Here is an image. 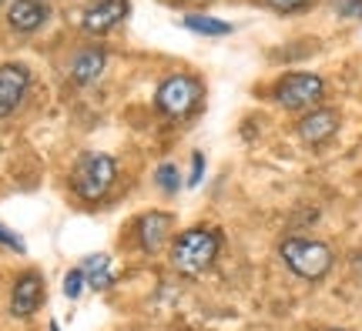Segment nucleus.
I'll list each match as a JSON object with an SVG mask.
<instances>
[{
  "mask_svg": "<svg viewBox=\"0 0 362 331\" xmlns=\"http://www.w3.org/2000/svg\"><path fill=\"white\" fill-rule=\"evenodd\" d=\"M221 234L215 228H188L171 241V267L185 278H198L218 261Z\"/></svg>",
  "mask_w": 362,
  "mask_h": 331,
  "instance_id": "obj_1",
  "label": "nucleus"
},
{
  "mask_svg": "<svg viewBox=\"0 0 362 331\" xmlns=\"http://www.w3.org/2000/svg\"><path fill=\"white\" fill-rule=\"evenodd\" d=\"M279 258L282 265L302 281H322L332 265H336V255L332 248L319 238H305V234H292L279 244Z\"/></svg>",
  "mask_w": 362,
  "mask_h": 331,
  "instance_id": "obj_2",
  "label": "nucleus"
},
{
  "mask_svg": "<svg viewBox=\"0 0 362 331\" xmlns=\"http://www.w3.org/2000/svg\"><path fill=\"white\" fill-rule=\"evenodd\" d=\"M325 80L319 74H312V71H292V74H285L275 80V88H272V97L275 104L282 107V111H292V114H305L312 107H319L325 101Z\"/></svg>",
  "mask_w": 362,
  "mask_h": 331,
  "instance_id": "obj_3",
  "label": "nucleus"
},
{
  "mask_svg": "<svg viewBox=\"0 0 362 331\" xmlns=\"http://www.w3.org/2000/svg\"><path fill=\"white\" fill-rule=\"evenodd\" d=\"M115 181H117V161L101 151L81 154L78 164H74V174H71L74 194L84 198V201H101L104 194L115 188Z\"/></svg>",
  "mask_w": 362,
  "mask_h": 331,
  "instance_id": "obj_4",
  "label": "nucleus"
},
{
  "mask_svg": "<svg viewBox=\"0 0 362 331\" xmlns=\"http://www.w3.org/2000/svg\"><path fill=\"white\" fill-rule=\"evenodd\" d=\"M202 97H205V88L194 74H171L158 84L155 107L171 121H181L202 104Z\"/></svg>",
  "mask_w": 362,
  "mask_h": 331,
  "instance_id": "obj_5",
  "label": "nucleus"
},
{
  "mask_svg": "<svg viewBox=\"0 0 362 331\" xmlns=\"http://www.w3.org/2000/svg\"><path fill=\"white\" fill-rule=\"evenodd\" d=\"M342 128V117H339L336 107H312L305 114L298 117L296 124V138L305 140V144H325V140H332Z\"/></svg>",
  "mask_w": 362,
  "mask_h": 331,
  "instance_id": "obj_6",
  "label": "nucleus"
},
{
  "mask_svg": "<svg viewBox=\"0 0 362 331\" xmlns=\"http://www.w3.org/2000/svg\"><path fill=\"white\" fill-rule=\"evenodd\" d=\"M128 7H131V0H94V4L84 7V13H81L84 34L104 37L107 30H115V27L128 17Z\"/></svg>",
  "mask_w": 362,
  "mask_h": 331,
  "instance_id": "obj_7",
  "label": "nucleus"
},
{
  "mask_svg": "<svg viewBox=\"0 0 362 331\" xmlns=\"http://www.w3.org/2000/svg\"><path fill=\"white\" fill-rule=\"evenodd\" d=\"M30 71L24 64H0V121L13 114V107L27 97Z\"/></svg>",
  "mask_w": 362,
  "mask_h": 331,
  "instance_id": "obj_8",
  "label": "nucleus"
},
{
  "mask_svg": "<svg viewBox=\"0 0 362 331\" xmlns=\"http://www.w3.org/2000/svg\"><path fill=\"white\" fill-rule=\"evenodd\" d=\"M40 305H44V278H40L37 271H24L21 278L13 281L11 315L13 318H30Z\"/></svg>",
  "mask_w": 362,
  "mask_h": 331,
  "instance_id": "obj_9",
  "label": "nucleus"
},
{
  "mask_svg": "<svg viewBox=\"0 0 362 331\" xmlns=\"http://www.w3.org/2000/svg\"><path fill=\"white\" fill-rule=\"evenodd\" d=\"M134 238H138V248L148 251V255L161 251V248L171 241V215H165V211H151V215L138 217Z\"/></svg>",
  "mask_w": 362,
  "mask_h": 331,
  "instance_id": "obj_10",
  "label": "nucleus"
},
{
  "mask_svg": "<svg viewBox=\"0 0 362 331\" xmlns=\"http://www.w3.org/2000/svg\"><path fill=\"white\" fill-rule=\"evenodd\" d=\"M47 17H51L47 0H13L11 7H7V24H11V30H17V34H34V30H40V27L47 24Z\"/></svg>",
  "mask_w": 362,
  "mask_h": 331,
  "instance_id": "obj_11",
  "label": "nucleus"
},
{
  "mask_svg": "<svg viewBox=\"0 0 362 331\" xmlns=\"http://www.w3.org/2000/svg\"><path fill=\"white\" fill-rule=\"evenodd\" d=\"M104 67H107V51L104 47H84V51H78L71 57L67 74H71L74 84H94L104 74Z\"/></svg>",
  "mask_w": 362,
  "mask_h": 331,
  "instance_id": "obj_12",
  "label": "nucleus"
},
{
  "mask_svg": "<svg viewBox=\"0 0 362 331\" xmlns=\"http://www.w3.org/2000/svg\"><path fill=\"white\" fill-rule=\"evenodd\" d=\"M81 271H84V278H88V284L94 291H107V288L115 284V265H111L107 255H90L88 261L81 265Z\"/></svg>",
  "mask_w": 362,
  "mask_h": 331,
  "instance_id": "obj_13",
  "label": "nucleus"
},
{
  "mask_svg": "<svg viewBox=\"0 0 362 331\" xmlns=\"http://www.w3.org/2000/svg\"><path fill=\"white\" fill-rule=\"evenodd\" d=\"M181 27H188L192 34H202V37H228L235 30L228 20L208 17V13H185V17H181Z\"/></svg>",
  "mask_w": 362,
  "mask_h": 331,
  "instance_id": "obj_14",
  "label": "nucleus"
},
{
  "mask_svg": "<svg viewBox=\"0 0 362 331\" xmlns=\"http://www.w3.org/2000/svg\"><path fill=\"white\" fill-rule=\"evenodd\" d=\"M155 184L158 188H161V191L165 194H175L181 188V171L175 164H161L155 171Z\"/></svg>",
  "mask_w": 362,
  "mask_h": 331,
  "instance_id": "obj_15",
  "label": "nucleus"
},
{
  "mask_svg": "<svg viewBox=\"0 0 362 331\" xmlns=\"http://www.w3.org/2000/svg\"><path fill=\"white\" fill-rule=\"evenodd\" d=\"M84 284H88L84 271H81V267H71V271L64 275V298L67 301H78L81 291H84Z\"/></svg>",
  "mask_w": 362,
  "mask_h": 331,
  "instance_id": "obj_16",
  "label": "nucleus"
},
{
  "mask_svg": "<svg viewBox=\"0 0 362 331\" xmlns=\"http://www.w3.org/2000/svg\"><path fill=\"white\" fill-rule=\"evenodd\" d=\"M259 4L275 13H298V11H305L312 0H259Z\"/></svg>",
  "mask_w": 362,
  "mask_h": 331,
  "instance_id": "obj_17",
  "label": "nucleus"
},
{
  "mask_svg": "<svg viewBox=\"0 0 362 331\" xmlns=\"http://www.w3.org/2000/svg\"><path fill=\"white\" fill-rule=\"evenodd\" d=\"M0 244H4L7 251H17V255H24V251H27L24 238H21V234H13L11 228H4V224H0Z\"/></svg>",
  "mask_w": 362,
  "mask_h": 331,
  "instance_id": "obj_18",
  "label": "nucleus"
},
{
  "mask_svg": "<svg viewBox=\"0 0 362 331\" xmlns=\"http://www.w3.org/2000/svg\"><path fill=\"white\" fill-rule=\"evenodd\" d=\"M336 13L346 17V20H362V0H339Z\"/></svg>",
  "mask_w": 362,
  "mask_h": 331,
  "instance_id": "obj_19",
  "label": "nucleus"
},
{
  "mask_svg": "<svg viewBox=\"0 0 362 331\" xmlns=\"http://www.w3.org/2000/svg\"><path fill=\"white\" fill-rule=\"evenodd\" d=\"M202 171H205V154L202 151H194L192 154V178H188V184H198V181H202Z\"/></svg>",
  "mask_w": 362,
  "mask_h": 331,
  "instance_id": "obj_20",
  "label": "nucleus"
},
{
  "mask_svg": "<svg viewBox=\"0 0 362 331\" xmlns=\"http://www.w3.org/2000/svg\"><path fill=\"white\" fill-rule=\"evenodd\" d=\"M322 331H346V328H322Z\"/></svg>",
  "mask_w": 362,
  "mask_h": 331,
  "instance_id": "obj_21",
  "label": "nucleus"
},
{
  "mask_svg": "<svg viewBox=\"0 0 362 331\" xmlns=\"http://www.w3.org/2000/svg\"><path fill=\"white\" fill-rule=\"evenodd\" d=\"M0 4H4V0H0Z\"/></svg>",
  "mask_w": 362,
  "mask_h": 331,
  "instance_id": "obj_22",
  "label": "nucleus"
}]
</instances>
